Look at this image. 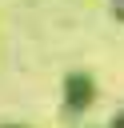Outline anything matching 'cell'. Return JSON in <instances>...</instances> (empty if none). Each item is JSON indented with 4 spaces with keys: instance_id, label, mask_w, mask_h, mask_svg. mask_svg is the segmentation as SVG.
Masks as SVG:
<instances>
[]
</instances>
